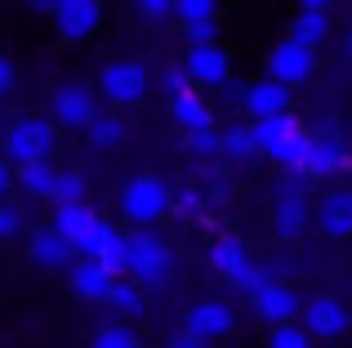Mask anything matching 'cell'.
<instances>
[{
    "label": "cell",
    "mask_w": 352,
    "mask_h": 348,
    "mask_svg": "<svg viewBox=\"0 0 352 348\" xmlns=\"http://www.w3.org/2000/svg\"><path fill=\"white\" fill-rule=\"evenodd\" d=\"M14 188H18V183H14V166H9V161L0 157V201H5Z\"/></svg>",
    "instance_id": "cell-39"
},
{
    "label": "cell",
    "mask_w": 352,
    "mask_h": 348,
    "mask_svg": "<svg viewBox=\"0 0 352 348\" xmlns=\"http://www.w3.org/2000/svg\"><path fill=\"white\" fill-rule=\"evenodd\" d=\"M183 331L197 335L201 344L228 340V335L236 331V313L223 299H197V304H188V313H183Z\"/></svg>",
    "instance_id": "cell-10"
},
{
    "label": "cell",
    "mask_w": 352,
    "mask_h": 348,
    "mask_svg": "<svg viewBox=\"0 0 352 348\" xmlns=\"http://www.w3.org/2000/svg\"><path fill=\"white\" fill-rule=\"evenodd\" d=\"M241 103H245V112L254 116V121H267V116H285L294 103V89L281 85V80L263 76V80H250L245 94H241Z\"/></svg>",
    "instance_id": "cell-17"
},
{
    "label": "cell",
    "mask_w": 352,
    "mask_h": 348,
    "mask_svg": "<svg viewBox=\"0 0 352 348\" xmlns=\"http://www.w3.org/2000/svg\"><path fill=\"white\" fill-rule=\"evenodd\" d=\"M94 259L103 263V268L112 272L116 281H120V277H129V232H120V228L107 224V232H103V241H98Z\"/></svg>",
    "instance_id": "cell-23"
},
{
    "label": "cell",
    "mask_w": 352,
    "mask_h": 348,
    "mask_svg": "<svg viewBox=\"0 0 352 348\" xmlns=\"http://www.w3.org/2000/svg\"><path fill=\"white\" fill-rule=\"evenodd\" d=\"M317 72V50H308V45H299V41H276L272 50H267V76L272 80H281V85H303V80Z\"/></svg>",
    "instance_id": "cell-11"
},
{
    "label": "cell",
    "mask_w": 352,
    "mask_h": 348,
    "mask_svg": "<svg viewBox=\"0 0 352 348\" xmlns=\"http://www.w3.org/2000/svg\"><path fill=\"white\" fill-rule=\"evenodd\" d=\"M50 228L76 250V259H94L98 241H103V232H107V224L89 206H58L54 219H50Z\"/></svg>",
    "instance_id": "cell-6"
},
{
    "label": "cell",
    "mask_w": 352,
    "mask_h": 348,
    "mask_svg": "<svg viewBox=\"0 0 352 348\" xmlns=\"http://www.w3.org/2000/svg\"><path fill=\"white\" fill-rule=\"evenodd\" d=\"M267 348H312V335L303 331V322L267 326Z\"/></svg>",
    "instance_id": "cell-28"
},
{
    "label": "cell",
    "mask_w": 352,
    "mask_h": 348,
    "mask_svg": "<svg viewBox=\"0 0 352 348\" xmlns=\"http://www.w3.org/2000/svg\"><path fill=\"white\" fill-rule=\"evenodd\" d=\"M344 50H348V58H352V27H348V41H344Z\"/></svg>",
    "instance_id": "cell-43"
},
{
    "label": "cell",
    "mask_w": 352,
    "mask_h": 348,
    "mask_svg": "<svg viewBox=\"0 0 352 348\" xmlns=\"http://www.w3.org/2000/svg\"><path fill=\"white\" fill-rule=\"evenodd\" d=\"M308 224H312V201H308V192H303V179L294 174V183H285V192L272 206V232L281 237V241H299Z\"/></svg>",
    "instance_id": "cell-12"
},
{
    "label": "cell",
    "mask_w": 352,
    "mask_h": 348,
    "mask_svg": "<svg viewBox=\"0 0 352 348\" xmlns=\"http://www.w3.org/2000/svg\"><path fill=\"white\" fill-rule=\"evenodd\" d=\"M27 254H32L36 268H72V259H76V250H72L54 228H36V232L27 237Z\"/></svg>",
    "instance_id": "cell-19"
},
{
    "label": "cell",
    "mask_w": 352,
    "mask_h": 348,
    "mask_svg": "<svg viewBox=\"0 0 352 348\" xmlns=\"http://www.w3.org/2000/svg\"><path fill=\"white\" fill-rule=\"evenodd\" d=\"M147 89H152V76H147V67L138 58H116V63H107V67L98 72V94H103L112 107L143 103Z\"/></svg>",
    "instance_id": "cell-5"
},
{
    "label": "cell",
    "mask_w": 352,
    "mask_h": 348,
    "mask_svg": "<svg viewBox=\"0 0 352 348\" xmlns=\"http://www.w3.org/2000/svg\"><path fill=\"white\" fill-rule=\"evenodd\" d=\"M89 348H143V340H138V331H129V326H103Z\"/></svg>",
    "instance_id": "cell-32"
},
{
    "label": "cell",
    "mask_w": 352,
    "mask_h": 348,
    "mask_svg": "<svg viewBox=\"0 0 352 348\" xmlns=\"http://www.w3.org/2000/svg\"><path fill=\"white\" fill-rule=\"evenodd\" d=\"M290 41L308 45V50H321L330 41V14L326 9H299L290 18Z\"/></svg>",
    "instance_id": "cell-22"
},
{
    "label": "cell",
    "mask_w": 352,
    "mask_h": 348,
    "mask_svg": "<svg viewBox=\"0 0 352 348\" xmlns=\"http://www.w3.org/2000/svg\"><path fill=\"white\" fill-rule=\"evenodd\" d=\"M54 5L58 0H27V9H36V14H54Z\"/></svg>",
    "instance_id": "cell-41"
},
{
    "label": "cell",
    "mask_w": 352,
    "mask_h": 348,
    "mask_svg": "<svg viewBox=\"0 0 352 348\" xmlns=\"http://www.w3.org/2000/svg\"><path fill=\"white\" fill-rule=\"evenodd\" d=\"M188 152L197 161H210V157H223V134L219 130H197V134H183Z\"/></svg>",
    "instance_id": "cell-30"
},
{
    "label": "cell",
    "mask_w": 352,
    "mask_h": 348,
    "mask_svg": "<svg viewBox=\"0 0 352 348\" xmlns=\"http://www.w3.org/2000/svg\"><path fill=\"white\" fill-rule=\"evenodd\" d=\"M170 210L179 219H197L201 210H206V197H201L197 188H179V192H174V201H170Z\"/></svg>",
    "instance_id": "cell-35"
},
{
    "label": "cell",
    "mask_w": 352,
    "mask_h": 348,
    "mask_svg": "<svg viewBox=\"0 0 352 348\" xmlns=\"http://www.w3.org/2000/svg\"><path fill=\"white\" fill-rule=\"evenodd\" d=\"M299 322L312 340H339V335H348V308L335 295H312V299H303Z\"/></svg>",
    "instance_id": "cell-13"
},
{
    "label": "cell",
    "mask_w": 352,
    "mask_h": 348,
    "mask_svg": "<svg viewBox=\"0 0 352 348\" xmlns=\"http://www.w3.org/2000/svg\"><path fill=\"white\" fill-rule=\"evenodd\" d=\"M206 259H210V268H214L219 277L228 281V286L245 290V295H254V290L263 286V281H272V277H267V272L258 268L254 259H250V250L236 241V237H219V241L210 246V254H206Z\"/></svg>",
    "instance_id": "cell-4"
},
{
    "label": "cell",
    "mask_w": 352,
    "mask_h": 348,
    "mask_svg": "<svg viewBox=\"0 0 352 348\" xmlns=\"http://www.w3.org/2000/svg\"><path fill=\"white\" fill-rule=\"evenodd\" d=\"M50 121L58 130H89L98 121V103H94V89L80 85V80H67V85L54 89L50 98Z\"/></svg>",
    "instance_id": "cell-7"
},
{
    "label": "cell",
    "mask_w": 352,
    "mask_h": 348,
    "mask_svg": "<svg viewBox=\"0 0 352 348\" xmlns=\"http://www.w3.org/2000/svg\"><path fill=\"white\" fill-rule=\"evenodd\" d=\"M54 179H58V170L50 166V161H36V166H18L14 170V183H18V192L23 197H36V201H50V192H54Z\"/></svg>",
    "instance_id": "cell-24"
},
{
    "label": "cell",
    "mask_w": 352,
    "mask_h": 348,
    "mask_svg": "<svg viewBox=\"0 0 352 348\" xmlns=\"http://www.w3.org/2000/svg\"><path fill=\"white\" fill-rule=\"evenodd\" d=\"M156 85L165 89V98H183V94H192V76H188V67H183V63H170V67L161 72V76H156Z\"/></svg>",
    "instance_id": "cell-31"
},
{
    "label": "cell",
    "mask_w": 352,
    "mask_h": 348,
    "mask_svg": "<svg viewBox=\"0 0 352 348\" xmlns=\"http://www.w3.org/2000/svg\"><path fill=\"white\" fill-rule=\"evenodd\" d=\"M134 5H138V14H143L147 23H161V18L174 14V0H134Z\"/></svg>",
    "instance_id": "cell-37"
},
{
    "label": "cell",
    "mask_w": 352,
    "mask_h": 348,
    "mask_svg": "<svg viewBox=\"0 0 352 348\" xmlns=\"http://www.w3.org/2000/svg\"><path fill=\"white\" fill-rule=\"evenodd\" d=\"M170 116L174 125H179L183 134H197V130H214V112H210V103L192 89V94L183 98H170Z\"/></svg>",
    "instance_id": "cell-21"
},
{
    "label": "cell",
    "mask_w": 352,
    "mask_h": 348,
    "mask_svg": "<svg viewBox=\"0 0 352 348\" xmlns=\"http://www.w3.org/2000/svg\"><path fill=\"white\" fill-rule=\"evenodd\" d=\"M50 18H54L58 41L80 45V41H89V36L103 27V0H58Z\"/></svg>",
    "instance_id": "cell-9"
},
{
    "label": "cell",
    "mask_w": 352,
    "mask_h": 348,
    "mask_svg": "<svg viewBox=\"0 0 352 348\" xmlns=\"http://www.w3.org/2000/svg\"><path fill=\"white\" fill-rule=\"evenodd\" d=\"M352 166L348 148L339 139H326V134H312L308 143V157H303L299 166V179H335V174H344Z\"/></svg>",
    "instance_id": "cell-16"
},
{
    "label": "cell",
    "mask_w": 352,
    "mask_h": 348,
    "mask_svg": "<svg viewBox=\"0 0 352 348\" xmlns=\"http://www.w3.org/2000/svg\"><path fill=\"white\" fill-rule=\"evenodd\" d=\"M250 313L263 326H285L303 317V295L290 286V281H263V286L250 295Z\"/></svg>",
    "instance_id": "cell-8"
},
{
    "label": "cell",
    "mask_w": 352,
    "mask_h": 348,
    "mask_svg": "<svg viewBox=\"0 0 352 348\" xmlns=\"http://www.w3.org/2000/svg\"><path fill=\"white\" fill-rule=\"evenodd\" d=\"M223 157H228V161H236V166H245V161H254V157H258L250 125H232V130H223Z\"/></svg>",
    "instance_id": "cell-27"
},
{
    "label": "cell",
    "mask_w": 352,
    "mask_h": 348,
    "mask_svg": "<svg viewBox=\"0 0 352 348\" xmlns=\"http://www.w3.org/2000/svg\"><path fill=\"white\" fill-rule=\"evenodd\" d=\"M299 5H303V9H330L335 0H299Z\"/></svg>",
    "instance_id": "cell-42"
},
{
    "label": "cell",
    "mask_w": 352,
    "mask_h": 348,
    "mask_svg": "<svg viewBox=\"0 0 352 348\" xmlns=\"http://www.w3.org/2000/svg\"><path fill=\"white\" fill-rule=\"evenodd\" d=\"M54 143H58V125L50 116H18L5 134V161L9 166H36V161H50Z\"/></svg>",
    "instance_id": "cell-2"
},
{
    "label": "cell",
    "mask_w": 352,
    "mask_h": 348,
    "mask_svg": "<svg viewBox=\"0 0 352 348\" xmlns=\"http://www.w3.org/2000/svg\"><path fill=\"white\" fill-rule=\"evenodd\" d=\"M174 14L183 23H210L219 18V0H174Z\"/></svg>",
    "instance_id": "cell-33"
},
{
    "label": "cell",
    "mask_w": 352,
    "mask_h": 348,
    "mask_svg": "<svg viewBox=\"0 0 352 348\" xmlns=\"http://www.w3.org/2000/svg\"><path fill=\"white\" fill-rule=\"evenodd\" d=\"M14 85H18V67H14V58H5V54H0V98L14 94Z\"/></svg>",
    "instance_id": "cell-38"
},
{
    "label": "cell",
    "mask_w": 352,
    "mask_h": 348,
    "mask_svg": "<svg viewBox=\"0 0 352 348\" xmlns=\"http://www.w3.org/2000/svg\"><path fill=\"white\" fill-rule=\"evenodd\" d=\"M89 143H94V148H116L120 139H125V121H120V116H103L98 112V121L89 125Z\"/></svg>",
    "instance_id": "cell-29"
},
{
    "label": "cell",
    "mask_w": 352,
    "mask_h": 348,
    "mask_svg": "<svg viewBox=\"0 0 352 348\" xmlns=\"http://www.w3.org/2000/svg\"><path fill=\"white\" fill-rule=\"evenodd\" d=\"M250 134H254L258 157H272L276 148H285L290 139H299V134H303V125L294 121L290 112H285V116H267V121H250Z\"/></svg>",
    "instance_id": "cell-20"
},
{
    "label": "cell",
    "mask_w": 352,
    "mask_h": 348,
    "mask_svg": "<svg viewBox=\"0 0 352 348\" xmlns=\"http://www.w3.org/2000/svg\"><path fill=\"white\" fill-rule=\"evenodd\" d=\"M174 277V254L161 237L134 232L129 237V281H138L143 290H161Z\"/></svg>",
    "instance_id": "cell-3"
},
{
    "label": "cell",
    "mask_w": 352,
    "mask_h": 348,
    "mask_svg": "<svg viewBox=\"0 0 352 348\" xmlns=\"http://www.w3.org/2000/svg\"><path fill=\"white\" fill-rule=\"evenodd\" d=\"M183 67H188L192 85H206V89H223L228 80H232V58H228L223 45H201V50H188Z\"/></svg>",
    "instance_id": "cell-14"
},
{
    "label": "cell",
    "mask_w": 352,
    "mask_h": 348,
    "mask_svg": "<svg viewBox=\"0 0 352 348\" xmlns=\"http://www.w3.org/2000/svg\"><path fill=\"white\" fill-rule=\"evenodd\" d=\"M165 348H210V344H201V340H197V335H188V331H179V335H174V340H170V344H165Z\"/></svg>",
    "instance_id": "cell-40"
},
{
    "label": "cell",
    "mask_w": 352,
    "mask_h": 348,
    "mask_svg": "<svg viewBox=\"0 0 352 348\" xmlns=\"http://www.w3.org/2000/svg\"><path fill=\"white\" fill-rule=\"evenodd\" d=\"M50 201H54V210H58V206H85V174H76V170H58Z\"/></svg>",
    "instance_id": "cell-26"
},
{
    "label": "cell",
    "mask_w": 352,
    "mask_h": 348,
    "mask_svg": "<svg viewBox=\"0 0 352 348\" xmlns=\"http://www.w3.org/2000/svg\"><path fill=\"white\" fill-rule=\"evenodd\" d=\"M23 210L18 206H9V201H0V241H14L18 232H23Z\"/></svg>",
    "instance_id": "cell-36"
},
{
    "label": "cell",
    "mask_w": 352,
    "mask_h": 348,
    "mask_svg": "<svg viewBox=\"0 0 352 348\" xmlns=\"http://www.w3.org/2000/svg\"><path fill=\"white\" fill-rule=\"evenodd\" d=\"M312 224L326 237H335V241H348L352 237V188L321 192V201L312 206Z\"/></svg>",
    "instance_id": "cell-15"
},
{
    "label": "cell",
    "mask_w": 352,
    "mask_h": 348,
    "mask_svg": "<svg viewBox=\"0 0 352 348\" xmlns=\"http://www.w3.org/2000/svg\"><path fill=\"white\" fill-rule=\"evenodd\" d=\"M67 281H72V295H76V299H85V304H98V299H103V304H107L116 277H112V272H107L98 259H72Z\"/></svg>",
    "instance_id": "cell-18"
},
{
    "label": "cell",
    "mask_w": 352,
    "mask_h": 348,
    "mask_svg": "<svg viewBox=\"0 0 352 348\" xmlns=\"http://www.w3.org/2000/svg\"><path fill=\"white\" fill-rule=\"evenodd\" d=\"M107 304H112L120 317H138V313L147 308V290L138 286V281L120 277V281H112V295H107Z\"/></svg>",
    "instance_id": "cell-25"
},
{
    "label": "cell",
    "mask_w": 352,
    "mask_h": 348,
    "mask_svg": "<svg viewBox=\"0 0 352 348\" xmlns=\"http://www.w3.org/2000/svg\"><path fill=\"white\" fill-rule=\"evenodd\" d=\"M183 45H188V50L219 45V18H210V23H183Z\"/></svg>",
    "instance_id": "cell-34"
},
{
    "label": "cell",
    "mask_w": 352,
    "mask_h": 348,
    "mask_svg": "<svg viewBox=\"0 0 352 348\" xmlns=\"http://www.w3.org/2000/svg\"><path fill=\"white\" fill-rule=\"evenodd\" d=\"M170 201H174V188L161 174H134V179L120 188V215L147 232V224L170 215Z\"/></svg>",
    "instance_id": "cell-1"
}]
</instances>
